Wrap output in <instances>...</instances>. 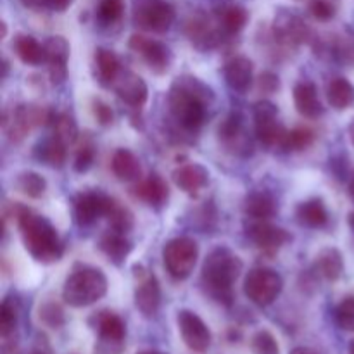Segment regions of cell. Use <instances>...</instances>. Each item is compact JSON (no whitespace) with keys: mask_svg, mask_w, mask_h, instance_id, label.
Returning <instances> with one entry per match:
<instances>
[{"mask_svg":"<svg viewBox=\"0 0 354 354\" xmlns=\"http://www.w3.org/2000/svg\"><path fill=\"white\" fill-rule=\"evenodd\" d=\"M114 92L116 95L123 100L127 106L138 107L144 106L149 99V86L137 73L133 71H124L118 76V80L114 82Z\"/></svg>","mask_w":354,"mask_h":354,"instance_id":"cell-19","label":"cell"},{"mask_svg":"<svg viewBox=\"0 0 354 354\" xmlns=\"http://www.w3.org/2000/svg\"><path fill=\"white\" fill-rule=\"evenodd\" d=\"M185 35L192 41L194 47L203 52L218 47L221 40L220 31L214 28V24L211 23V19L204 12L192 14L185 21Z\"/></svg>","mask_w":354,"mask_h":354,"instance_id":"cell-17","label":"cell"},{"mask_svg":"<svg viewBox=\"0 0 354 354\" xmlns=\"http://www.w3.org/2000/svg\"><path fill=\"white\" fill-rule=\"evenodd\" d=\"M349 138H351V142L354 145V121L351 123V127H349Z\"/></svg>","mask_w":354,"mask_h":354,"instance_id":"cell-53","label":"cell"},{"mask_svg":"<svg viewBox=\"0 0 354 354\" xmlns=\"http://www.w3.org/2000/svg\"><path fill=\"white\" fill-rule=\"evenodd\" d=\"M225 80L234 92L245 93L252 86L254 80V66L252 61L245 55H235L225 64Z\"/></svg>","mask_w":354,"mask_h":354,"instance_id":"cell-20","label":"cell"},{"mask_svg":"<svg viewBox=\"0 0 354 354\" xmlns=\"http://www.w3.org/2000/svg\"><path fill=\"white\" fill-rule=\"evenodd\" d=\"M14 185H16V189L19 190L21 194H24V196L30 197V199H40L45 194V190H47V182H45V178L35 171L19 173L16 182H14Z\"/></svg>","mask_w":354,"mask_h":354,"instance_id":"cell-37","label":"cell"},{"mask_svg":"<svg viewBox=\"0 0 354 354\" xmlns=\"http://www.w3.org/2000/svg\"><path fill=\"white\" fill-rule=\"evenodd\" d=\"M216 19L220 30L225 35H237L245 28L249 21V12L245 7L237 3H227L216 10Z\"/></svg>","mask_w":354,"mask_h":354,"instance_id":"cell-30","label":"cell"},{"mask_svg":"<svg viewBox=\"0 0 354 354\" xmlns=\"http://www.w3.org/2000/svg\"><path fill=\"white\" fill-rule=\"evenodd\" d=\"M52 135L57 138H61L64 144L71 145L78 140L80 131L78 124H76L75 118L69 113H57L54 114V120H52Z\"/></svg>","mask_w":354,"mask_h":354,"instance_id":"cell-36","label":"cell"},{"mask_svg":"<svg viewBox=\"0 0 354 354\" xmlns=\"http://www.w3.org/2000/svg\"><path fill=\"white\" fill-rule=\"evenodd\" d=\"M66 156H68V144H64L61 138L54 137V135L50 138H45L37 147V158L44 165L52 166V168H62L66 162Z\"/></svg>","mask_w":354,"mask_h":354,"instance_id":"cell-33","label":"cell"},{"mask_svg":"<svg viewBox=\"0 0 354 354\" xmlns=\"http://www.w3.org/2000/svg\"><path fill=\"white\" fill-rule=\"evenodd\" d=\"M252 354H280V346L270 330H258L251 337Z\"/></svg>","mask_w":354,"mask_h":354,"instance_id":"cell-41","label":"cell"},{"mask_svg":"<svg viewBox=\"0 0 354 354\" xmlns=\"http://www.w3.org/2000/svg\"><path fill=\"white\" fill-rule=\"evenodd\" d=\"M92 111H93V116H95V120L99 121V124H102V127H109V124L114 121L113 109H111V107L107 106L104 100H100V99L93 100Z\"/></svg>","mask_w":354,"mask_h":354,"instance_id":"cell-46","label":"cell"},{"mask_svg":"<svg viewBox=\"0 0 354 354\" xmlns=\"http://www.w3.org/2000/svg\"><path fill=\"white\" fill-rule=\"evenodd\" d=\"M54 113L38 104H19L14 107L10 116L3 114V130L12 144H21L33 130L41 124H50Z\"/></svg>","mask_w":354,"mask_h":354,"instance_id":"cell-5","label":"cell"},{"mask_svg":"<svg viewBox=\"0 0 354 354\" xmlns=\"http://www.w3.org/2000/svg\"><path fill=\"white\" fill-rule=\"evenodd\" d=\"M214 92L190 75L178 76L168 92V107L173 120L187 131H197L204 124L207 109L213 106Z\"/></svg>","mask_w":354,"mask_h":354,"instance_id":"cell-2","label":"cell"},{"mask_svg":"<svg viewBox=\"0 0 354 354\" xmlns=\"http://www.w3.org/2000/svg\"><path fill=\"white\" fill-rule=\"evenodd\" d=\"M14 50L16 55L21 59V62L30 66H38L45 62L44 45L38 44L31 35L19 33L14 38Z\"/></svg>","mask_w":354,"mask_h":354,"instance_id":"cell-34","label":"cell"},{"mask_svg":"<svg viewBox=\"0 0 354 354\" xmlns=\"http://www.w3.org/2000/svg\"><path fill=\"white\" fill-rule=\"evenodd\" d=\"M45 62L48 66V76L54 85H61L68 78L69 44L64 37H50L44 44Z\"/></svg>","mask_w":354,"mask_h":354,"instance_id":"cell-18","label":"cell"},{"mask_svg":"<svg viewBox=\"0 0 354 354\" xmlns=\"http://www.w3.org/2000/svg\"><path fill=\"white\" fill-rule=\"evenodd\" d=\"M93 61H95L97 82L102 86H113L118 76L121 75L120 57L109 48L99 47L93 55Z\"/></svg>","mask_w":354,"mask_h":354,"instance_id":"cell-28","label":"cell"},{"mask_svg":"<svg viewBox=\"0 0 354 354\" xmlns=\"http://www.w3.org/2000/svg\"><path fill=\"white\" fill-rule=\"evenodd\" d=\"M349 354H354V341H351V344H349Z\"/></svg>","mask_w":354,"mask_h":354,"instance_id":"cell-56","label":"cell"},{"mask_svg":"<svg viewBox=\"0 0 354 354\" xmlns=\"http://www.w3.org/2000/svg\"><path fill=\"white\" fill-rule=\"evenodd\" d=\"M133 196L151 206H162L169 197L168 183L158 173H152L145 180H138L133 189Z\"/></svg>","mask_w":354,"mask_h":354,"instance_id":"cell-24","label":"cell"},{"mask_svg":"<svg viewBox=\"0 0 354 354\" xmlns=\"http://www.w3.org/2000/svg\"><path fill=\"white\" fill-rule=\"evenodd\" d=\"M254 114V131L259 144L266 149H277L286 145L289 131L279 121V109L270 100H259L252 107Z\"/></svg>","mask_w":354,"mask_h":354,"instance_id":"cell-8","label":"cell"},{"mask_svg":"<svg viewBox=\"0 0 354 354\" xmlns=\"http://www.w3.org/2000/svg\"><path fill=\"white\" fill-rule=\"evenodd\" d=\"M92 325L97 330V335H99L100 341L124 342V337H127V325H124L123 318L120 315L113 313L109 310L99 311V313L93 315Z\"/></svg>","mask_w":354,"mask_h":354,"instance_id":"cell-23","label":"cell"},{"mask_svg":"<svg viewBox=\"0 0 354 354\" xmlns=\"http://www.w3.org/2000/svg\"><path fill=\"white\" fill-rule=\"evenodd\" d=\"M6 35H7V24L2 23V38L6 37Z\"/></svg>","mask_w":354,"mask_h":354,"instance_id":"cell-55","label":"cell"},{"mask_svg":"<svg viewBox=\"0 0 354 354\" xmlns=\"http://www.w3.org/2000/svg\"><path fill=\"white\" fill-rule=\"evenodd\" d=\"M283 289V280L275 270L258 266L245 275L244 294L256 306H270L275 303Z\"/></svg>","mask_w":354,"mask_h":354,"instance_id":"cell-7","label":"cell"},{"mask_svg":"<svg viewBox=\"0 0 354 354\" xmlns=\"http://www.w3.org/2000/svg\"><path fill=\"white\" fill-rule=\"evenodd\" d=\"M310 12L318 21H330L335 16V7L328 0H311Z\"/></svg>","mask_w":354,"mask_h":354,"instance_id":"cell-45","label":"cell"},{"mask_svg":"<svg viewBox=\"0 0 354 354\" xmlns=\"http://www.w3.org/2000/svg\"><path fill=\"white\" fill-rule=\"evenodd\" d=\"M272 38L282 48H296L310 40V28L299 14L280 9L272 24Z\"/></svg>","mask_w":354,"mask_h":354,"instance_id":"cell-10","label":"cell"},{"mask_svg":"<svg viewBox=\"0 0 354 354\" xmlns=\"http://www.w3.org/2000/svg\"><path fill=\"white\" fill-rule=\"evenodd\" d=\"M290 354H318V353L313 351V349H310V348H296V349H292V353Z\"/></svg>","mask_w":354,"mask_h":354,"instance_id":"cell-51","label":"cell"},{"mask_svg":"<svg viewBox=\"0 0 354 354\" xmlns=\"http://www.w3.org/2000/svg\"><path fill=\"white\" fill-rule=\"evenodd\" d=\"M244 213L251 220H270L279 213V204L272 194L251 192L244 199Z\"/></svg>","mask_w":354,"mask_h":354,"instance_id":"cell-29","label":"cell"},{"mask_svg":"<svg viewBox=\"0 0 354 354\" xmlns=\"http://www.w3.org/2000/svg\"><path fill=\"white\" fill-rule=\"evenodd\" d=\"M328 104L335 111H346L354 104V85L344 76L332 78L327 85Z\"/></svg>","mask_w":354,"mask_h":354,"instance_id":"cell-32","label":"cell"},{"mask_svg":"<svg viewBox=\"0 0 354 354\" xmlns=\"http://www.w3.org/2000/svg\"><path fill=\"white\" fill-rule=\"evenodd\" d=\"M258 86L263 93H277L280 90L279 76L272 71H263L258 78Z\"/></svg>","mask_w":354,"mask_h":354,"instance_id":"cell-47","label":"cell"},{"mask_svg":"<svg viewBox=\"0 0 354 354\" xmlns=\"http://www.w3.org/2000/svg\"><path fill=\"white\" fill-rule=\"evenodd\" d=\"M124 12V2L123 0H100L99 9V19L104 24H114L121 19Z\"/></svg>","mask_w":354,"mask_h":354,"instance_id":"cell-44","label":"cell"},{"mask_svg":"<svg viewBox=\"0 0 354 354\" xmlns=\"http://www.w3.org/2000/svg\"><path fill=\"white\" fill-rule=\"evenodd\" d=\"M24 7L28 9H45V3L44 0H21Z\"/></svg>","mask_w":354,"mask_h":354,"instance_id":"cell-50","label":"cell"},{"mask_svg":"<svg viewBox=\"0 0 354 354\" xmlns=\"http://www.w3.org/2000/svg\"><path fill=\"white\" fill-rule=\"evenodd\" d=\"M124 351V342H109L97 339L93 354H121Z\"/></svg>","mask_w":354,"mask_h":354,"instance_id":"cell-48","label":"cell"},{"mask_svg":"<svg viewBox=\"0 0 354 354\" xmlns=\"http://www.w3.org/2000/svg\"><path fill=\"white\" fill-rule=\"evenodd\" d=\"M199 258V245L190 237H175L166 242L162 261L166 272L175 280H185L192 275Z\"/></svg>","mask_w":354,"mask_h":354,"instance_id":"cell-6","label":"cell"},{"mask_svg":"<svg viewBox=\"0 0 354 354\" xmlns=\"http://www.w3.org/2000/svg\"><path fill=\"white\" fill-rule=\"evenodd\" d=\"M107 294V277L102 270L76 265L62 287V299L71 308L92 306Z\"/></svg>","mask_w":354,"mask_h":354,"instance_id":"cell-4","label":"cell"},{"mask_svg":"<svg viewBox=\"0 0 354 354\" xmlns=\"http://www.w3.org/2000/svg\"><path fill=\"white\" fill-rule=\"evenodd\" d=\"M106 218L109 220L111 230H114V232H120V234H128V232L133 228V213H131L127 206H123L121 203H118L116 199H113V203H111Z\"/></svg>","mask_w":354,"mask_h":354,"instance_id":"cell-38","label":"cell"},{"mask_svg":"<svg viewBox=\"0 0 354 354\" xmlns=\"http://www.w3.org/2000/svg\"><path fill=\"white\" fill-rule=\"evenodd\" d=\"M99 249L107 256L111 263L116 266H121L130 252L133 251V244L127 239V234H120V232L109 230L99 239Z\"/></svg>","mask_w":354,"mask_h":354,"instance_id":"cell-25","label":"cell"},{"mask_svg":"<svg viewBox=\"0 0 354 354\" xmlns=\"http://www.w3.org/2000/svg\"><path fill=\"white\" fill-rule=\"evenodd\" d=\"M315 273L327 282H337L344 273V259L339 249L325 248L315 259Z\"/></svg>","mask_w":354,"mask_h":354,"instance_id":"cell-27","label":"cell"},{"mask_svg":"<svg viewBox=\"0 0 354 354\" xmlns=\"http://www.w3.org/2000/svg\"><path fill=\"white\" fill-rule=\"evenodd\" d=\"M244 263L232 249L220 245L206 256L201 283L207 296L223 306L234 304V283L241 277Z\"/></svg>","mask_w":354,"mask_h":354,"instance_id":"cell-3","label":"cell"},{"mask_svg":"<svg viewBox=\"0 0 354 354\" xmlns=\"http://www.w3.org/2000/svg\"><path fill=\"white\" fill-rule=\"evenodd\" d=\"M37 354H45V353H44V351H41V353H37Z\"/></svg>","mask_w":354,"mask_h":354,"instance_id":"cell-57","label":"cell"},{"mask_svg":"<svg viewBox=\"0 0 354 354\" xmlns=\"http://www.w3.org/2000/svg\"><path fill=\"white\" fill-rule=\"evenodd\" d=\"M297 221L308 228H324L328 223V211L318 197L301 203L296 209Z\"/></svg>","mask_w":354,"mask_h":354,"instance_id":"cell-31","label":"cell"},{"mask_svg":"<svg viewBox=\"0 0 354 354\" xmlns=\"http://www.w3.org/2000/svg\"><path fill=\"white\" fill-rule=\"evenodd\" d=\"M17 318H19V308H17V301L12 297H6L2 301V308H0V335H2L3 342H9L10 337L16 334L17 328Z\"/></svg>","mask_w":354,"mask_h":354,"instance_id":"cell-35","label":"cell"},{"mask_svg":"<svg viewBox=\"0 0 354 354\" xmlns=\"http://www.w3.org/2000/svg\"><path fill=\"white\" fill-rule=\"evenodd\" d=\"M137 354H168V353H162V351H158V349H145V351H140Z\"/></svg>","mask_w":354,"mask_h":354,"instance_id":"cell-52","label":"cell"},{"mask_svg":"<svg viewBox=\"0 0 354 354\" xmlns=\"http://www.w3.org/2000/svg\"><path fill=\"white\" fill-rule=\"evenodd\" d=\"M45 9H50L54 12H66L71 7L73 0H44Z\"/></svg>","mask_w":354,"mask_h":354,"instance_id":"cell-49","label":"cell"},{"mask_svg":"<svg viewBox=\"0 0 354 354\" xmlns=\"http://www.w3.org/2000/svg\"><path fill=\"white\" fill-rule=\"evenodd\" d=\"M218 138L227 151L237 156H248L251 152V140L245 135L242 116L239 113H230L218 127Z\"/></svg>","mask_w":354,"mask_h":354,"instance_id":"cell-16","label":"cell"},{"mask_svg":"<svg viewBox=\"0 0 354 354\" xmlns=\"http://www.w3.org/2000/svg\"><path fill=\"white\" fill-rule=\"evenodd\" d=\"M349 192H351V196H354V178L349 182Z\"/></svg>","mask_w":354,"mask_h":354,"instance_id":"cell-54","label":"cell"},{"mask_svg":"<svg viewBox=\"0 0 354 354\" xmlns=\"http://www.w3.org/2000/svg\"><path fill=\"white\" fill-rule=\"evenodd\" d=\"M128 47H130L135 54L140 55L145 61V64H147L149 68H151V71L156 73V75H165L173 62V54L171 50H169L168 45H165L159 40H154V38L135 33L131 35L130 40H128Z\"/></svg>","mask_w":354,"mask_h":354,"instance_id":"cell-11","label":"cell"},{"mask_svg":"<svg viewBox=\"0 0 354 354\" xmlns=\"http://www.w3.org/2000/svg\"><path fill=\"white\" fill-rule=\"evenodd\" d=\"M38 317H40L41 324L50 328H61L66 322L64 311L54 301H48V303L41 304L40 311H38Z\"/></svg>","mask_w":354,"mask_h":354,"instance_id":"cell-43","label":"cell"},{"mask_svg":"<svg viewBox=\"0 0 354 354\" xmlns=\"http://www.w3.org/2000/svg\"><path fill=\"white\" fill-rule=\"evenodd\" d=\"M171 176L175 185L189 196H197L209 182V171L197 162L178 166Z\"/></svg>","mask_w":354,"mask_h":354,"instance_id":"cell-21","label":"cell"},{"mask_svg":"<svg viewBox=\"0 0 354 354\" xmlns=\"http://www.w3.org/2000/svg\"><path fill=\"white\" fill-rule=\"evenodd\" d=\"M245 234L249 241L254 242L266 254H275L280 248L292 241L286 228L268 223V220H251V223L245 227Z\"/></svg>","mask_w":354,"mask_h":354,"instance_id":"cell-15","label":"cell"},{"mask_svg":"<svg viewBox=\"0 0 354 354\" xmlns=\"http://www.w3.org/2000/svg\"><path fill=\"white\" fill-rule=\"evenodd\" d=\"M135 272H137L135 277L138 280L133 294L135 306L145 318L156 317L161 306V287H159L158 279L142 266H135Z\"/></svg>","mask_w":354,"mask_h":354,"instance_id":"cell-13","label":"cell"},{"mask_svg":"<svg viewBox=\"0 0 354 354\" xmlns=\"http://www.w3.org/2000/svg\"><path fill=\"white\" fill-rule=\"evenodd\" d=\"M14 218L23 239L24 249L31 258L44 265L59 261L64 254V245L57 230L47 218L40 216L21 203H9L6 206V218Z\"/></svg>","mask_w":354,"mask_h":354,"instance_id":"cell-1","label":"cell"},{"mask_svg":"<svg viewBox=\"0 0 354 354\" xmlns=\"http://www.w3.org/2000/svg\"><path fill=\"white\" fill-rule=\"evenodd\" d=\"M133 23L152 33H166L175 23V9L166 0H135Z\"/></svg>","mask_w":354,"mask_h":354,"instance_id":"cell-9","label":"cell"},{"mask_svg":"<svg viewBox=\"0 0 354 354\" xmlns=\"http://www.w3.org/2000/svg\"><path fill=\"white\" fill-rule=\"evenodd\" d=\"M113 197L102 192H80L73 197V216L80 227H88L106 216Z\"/></svg>","mask_w":354,"mask_h":354,"instance_id":"cell-14","label":"cell"},{"mask_svg":"<svg viewBox=\"0 0 354 354\" xmlns=\"http://www.w3.org/2000/svg\"><path fill=\"white\" fill-rule=\"evenodd\" d=\"M176 325L182 341L194 353H206L211 346V330L203 318L190 310H182L176 315Z\"/></svg>","mask_w":354,"mask_h":354,"instance_id":"cell-12","label":"cell"},{"mask_svg":"<svg viewBox=\"0 0 354 354\" xmlns=\"http://www.w3.org/2000/svg\"><path fill=\"white\" fill-rule=\"evenodd\" d=\"M111 169L121 182H138L142 180L140 159L128 149H118L111 159Z\"/></svg>","mask_w":354,"mask_h":354,"instance_id":"cell-26","label":"cell"},{"mask_svg":"<svg viewBox=\"0 0 354 354\" xmlns=\"http://www.w3.org/2000/svg\"><path fill=\"white\" fill-rule=\"evenodd\" d=\"M294 106L301 116L308 120H318L325 113L322 100L318 97V90L315 83L311 82H299L294 86Z\"/></svg>","mask_w":354,"mask_h":354,"instance_id":"cell-22","label":"cell"},{"mask_svg":"<svg viewBox=\"0 0 354 354\" xmlns=\"http://www.w3.org/2000/svg\"><path fill=\"white\" fill-rule=\"evenodd\" d=\"M95 144L90 137H85L80 144L78 151H76L75 162H73V168L76 173H85L92 168L93 161H95Z\"/></svg>","mask_w":354,"mask_h":354,"instance_id":"cell-40","label":"cell"},{"mask_svg":"<svg viewBox=\"0 0 354 354\" xmlns=\"http://www.w3.org/2000/svg\"><path fill=\"white\" fill-rule=\"evenodd\" d=\"M313 142H315V131L313 130H310L308 127H297V128H292V130L287 133L286 145H283V149H286V151L301 152V151H304V149L310 147Z\"/></svg>","mask_w":354,"mask_h":354,"instance_id":"cell-39","label":"cell"},{"mask_svg":"<svg viewBox=\"0 0 354 354\" xmlns=\"http://www.w3.org/2000/svg\"><path fill=\"white\" fill-rule=\"evenodd\" d=\"M335 324L346 332H354V296L344 297L334 311Z\"/></svg>","mask_w":354,"mask_h":354,"instance_id":"cell-42","label":"cell"}]
</instances>
